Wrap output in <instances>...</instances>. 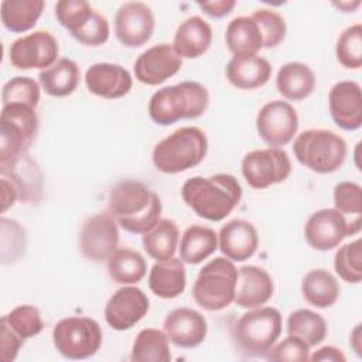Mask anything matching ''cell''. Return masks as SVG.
Instances as JSON below:
<instances>
[{"label": "cell", "instance_id": "obj_32", "mask_svg": "<svg viewBox=\"0 0 362 362\" xmlns=\"http://www.w3.org/2000/svg\"><path fill=\"white\" fill-rule=\"evenodd\" d=\"M107 273L115 283L130 286L139 283L147 273L143 255L132 247H117L107 259Z\"/></svg>", "mask_w": 362, "mask_h": 362}, {"label": "cell", "instance_id": "obj_10", "mask_svg": "<svg viewBox=\"0 0 362 362\" xmlns=\"http://www.w3.org/2000/svg\"><path fill=\"white\" fill-rule=\"evenodd\" d=\"M361 230V216L346 221L335 208H322L310 215L304 223L305 242L315 250L327 252L337 247L346 236Z\"/></svg>", "mask_w": 362, "mask_h": 362}, {"label": "cell", "instance_id": "obj_3", "mask_svg": "<svg viewBox=\"0 0 362 362\" xmlns=\"http://www.w3.org/2000/svg\"><path fill=\"white\" fill-rule=\"evenodd\" d=\"M209 105L208 89L195 81H184L164 86L148 100V115L160 126H168L182 119L202 116Z\"/></svg>", "mask_w": 362, "mask_h": 362}, {"label": "cell", "instance_id": "obj_34", "mask_svg": "<svg viewBox=\"0 0 362 362\" xmlns=\"http://www.w3.org/2000/svg\"><path fill=\"white\" fill-rule=\"evenodd\" d=\"M180 230L173 219L164 218L147 233L143 235V247L154 260H167L174 257L178 247Z\"/></svg>", "mask_w": 362, "mask_h": 362}, {"label": "cell", "instance_id": "obj_51", "mask_svg": "<svg viewBox=\"0 0 362 362\" xmlns=\"http://www.w3.org/2000/svg\"><path fill=\"white\" fill-rule=\"evenodd\" d=\"M361 328H362V325L358 324L352 329L351 337H349V345L358 356H362V332H361Z\"/></svg>", "mask_w": 362, "mask_h": 362}, {"label": "cell", "instance_id": "obj_37", "mask_svg": "<svg viewBox=\"0 0 362 362\" xmlns=\"http://www.w3.org/2000/svg\"><path fill=\"white\" fill-rule=\"evenodd\" d=\"M0 324L8 327L24 341L38 335L44 328V321L41 318L40 310L30 304L17 305L10 313L1 317Z\"/></svg>", "mask_w": 362, "mask_h": 362}, {"label": "cell", "instance_id": "obj_40", "mask_svg": "<svg viewBox=\"0 0 362 362\" xmlns=\"http://www.w3.org/2000/svg\"><path fill=\"white\" fill-rule=\"evenodd\" d=\"M1 102L3 106L25 105L37 109L40 102V85L30 76H14L3 86Z\"/></svg>", "mask_w": 362, "mask_h": 362}, {"label": "cell", "instance_id": "obj_23", "mask_svg": "<svg viewBox=\"0 0 362 362\" xmlns=\"http://www.w3.org/2000/svg\"><path fill=\"white\" fill-rule=\"evenodd\" d=\"M274 283L272 276L262 267L247 264L238 269L235 303L242 308L264 305L273 296Z\"/></svg>", "mask_w": 362, "mask_h": 362}, {"label": "cell", "instance_id": "obj_20", "mask_svg": "<svg viewBox=\"0 0 362 362\" xmlns=\"http://www.w3.org/2000/svg\"><path fill=\"white\" fill-rule=\"evenodd\" d=\"M85 85L92 95L105 99H119L130 92L133 79L130 72L122 65L98 62L86 69Z\"/></svg>", "mask_w": 362, "mask_h": 362}, {"label": "cell", "instance_id": "obj_12", "mask_svg": "<svg viewBox=\"0 0 362 362\" xmlns=\"http://www.w3.org/2000/svg\"><path fill=\"white\" fill-rule=\"evenodd\" d=\"M256 130L270 147L286 146L298 130V115L288 102L270 100L257 112Z\"/></svg>", "mask_w": 362, "mask_h": 362}, {"label": "cell", "instance_id": "obj_43", "mask_svg": "<svg viewBox=\"0 0 362 362\" xmlns=\"http://www.w3.org/2000/svg\"><path fill=\"white\" fill-rule=\"evenodd\" d=\"M0 228H4L11 236V239L1 236V262L3 264H8L24 255L27 243L25 230L18 222L10 221L4 216L0 219Z\"/></svg>", "mask_w": 362, "mask_h": 362}, {"label": "cell", "instance_id": "obj_18", "mask_svg": "<svg viewBox=\"0 0 362 362\" xmlns=\"http://www.w3.org/2000/svg\"><path fill=\"white\" fill-rule=\"evenodd\" d=\"M328 107L334 123L346 132L358 130L362 124V93L359 83L339 81L329 89Z\"/></svg>", "mask_w": 362, "mask_h": 362}, {"label": "cell", "instance_id": "obj_47", "mask_svg": "<svg viewBox=\"0 0 362 362\" xmlns=\"http://www.w3.org/2000/svg\"><path fill=\"white\" fill-rule=\"evenodd\" d=\"M0 342H1V361L13 362L17 358L18 351L24 344V339L20 338L16 332H13L4 324H0Z\"/></svg>", "mask_w": 362, "mask_h": 362}, {"label": "cell", "instance_id": "obj_35", "mask_svg": "<svg viewBox=\"0 0 362 362\" xmlns=\"http://www.w3.org/2000/svg\"><path fill=\"white\" fill-rule=\"evenodd\" d=\"M170 339L167 334L158 328L141 329L133 342L132 362H170Z\"/></svg>", "mask_w": 362, "mask_h": 362}, {"label": "cell", "instance_id": "obj_6", "mask_svg": "<svg viewBox=\"0 0 362 362\" xmlns=\"http://www.w3.org/2000/svg\"><path fill=\"white\" fill-rule=\"evenodd\" d=\"M293 153L297 161L311 171L331 174L344 164L348 148L339 134L325 129H310L296 137Z\"/></svg>", "mask_w": 362, "mask_h": 362}, {"label": "cell", "instance_id": "obj_4", "mask_svg": "<svg viewBox=\"0 0 362 362\" xmlns=\"http://www.w3.org/2000/svg\"><path fill=\"white\" fill-rule=\"evenodd\" d=\"M208 153V139L204 130L185 126L174 130L158 141L153 150V164L164 174H178L197 167Z\"/></svg>", "mask_w": 362, "mask_h": 362}, {"label": "cell", "instance_id": "obj_21", "mask_svg": "<svg viewBox=\"0 0 362 362\" xmlns=\"http://www.w3.org/2000/svg\"><path fill=\"white\" fill-rule=\"evenodd\" d=\"M0 174L18 192L21 202H38L42 197V173L35 160L27 153L0 164Z\"/></svg>", "mask_w": 362, "mask_h": 362}, {"label": "cell", "instance_id": "obj_9", "mask_svg": "<svg viewBox=\"0 0 362 362\" xmlns=\"http://www.w3.org/2000/svg\"><path fill=\"white\" fill-rule=\"evenodd\" d=\"M38 116L34 107L7 105L0 115V164L28 151L38 132Z\"/></svg>", "mask_w": 362, "mask_h": 362}, {"label": "cell", "instance_id": "obj_26", "mask_svg": "<svg viewBox=\"0 0 362 362\" xmlns=\"http://www.w3.org/2000/svg\"><path fill=\"white\" fill-rule=\"evenodd\" d=\"M187 286V273L184 262L180 257L158 260L148 273V287L160 298H175L184 293Z\"/></svg>", "mask_w": 362, "mask_h": 362}, {"label": "cell", "instance_id": "obj_5", "mask_svg": "<svg viewBox=\"0 0 362 362\" xmlns=\"http://www.w3.org/2000/svg\"><path fill=\"white\" fill-rule=\"evenodd\" d=\"M281 314L274 307H256L242 314L232 327L235 346L246 356H266L281 335Z\"/></svg>", "mask_w": 362, "mask_h": 362}, {"label": "cell", "instance_id": "obj_24", "mask_svg": "<svg viewBox=\"0 0 362 362\" xmlns=\"http://www.w3.org/2000/svg\"><path fill=\"white\" fill-rule=\"evenodd\" d=\"M226 79L238 89H256L272 76L270 62L259 55H233L225 68Z\"/></svg>", "mask_w": 362, "mask_h": 362}, {"label": "cell", "instance_id": "obj_27", "mask_svg": "<svg viewBox=\"0 0 362 362\" xmlns=\"http://www.w3.org/2000/svg\"><path fill=\"white\" fill-rule=\"evenodd\" d=\"M276 88L288 100H303L314 92L315 75L303 62H287L277 72Z\"/></svg>", "mask_w": 362, "mask_h": 362}, {"label": "cell", "instance_id": "obj_48", "mask_svg": "<svg viewBox=\"0 0 362 362\" xmlns=\"http://www.w3.org/2000/svg\"><path fill=\"white\" fill-rule=\"evenodd\" d=\"M236 6L235 0H216V1H205V3H198V7L208 14L209 17L214 18H222L228 16Z\"/></svg>", "mask_w": 362, "mask_h": 362}, {"label": "cell", "instance_id": "obj_52", "mask_svg": "<svg viewBox=\"0 0 362 362\" xmlns=\"http://www.w3.org/2000/svg\"><path fill=\"white\" fill-rule=\"evenodd\" d=\"M335 7H338L339 10H342L344 13H352L356 7L361 6V1L356 0L354 3H349V1H339V3H334Z\"/></svg>", "mask_w": 362, "mask_h": 362}, {"label": "cell", "instance_id": "obj_38", "mask_svg": "<svg viewBox=\"0 0 362 362\" xmlns=\"http://www.w3.org/2000/svg\"><path fill=\"white\" fill-rule=\"evenodd\" d=\"M335 55L344 68L358 69L362 66V25L359 23L345 28L339 34Z\"/></svg>", "mask_w": 362, "mask_h": 362}, {"label": "cell", "instance_id": "obj_11", "mask_svg": "<svg viewBox=\"0 0 362 362\" xmlns=\"http://www.w3.org/2000/svg\"><path fill=\"white\" fill-rule=\"evenodd\" d=\"M243 178L253 189H266L280 184L291 174L288 154L280 147L249 151L240 164Z\"/></svg>", "mask_w": 362, "mask_h": 362}, {"label": "cell", "instance_id": "obj_19", "mask_svg": "<svg viewBox=\"0 0 362 362\" xmlns=\"http://www.w3.org/2000/svg\"><path fill=\"white\" fill-rule=\"evenodd\" d=\"M163 328L170 342L184 349L201 345L208 334L205 317L199 311L187 307L170 311L163 322Z\"/></svg>", "mask_w": 362, "mask_h": 362}, {"label": "cell", "instance_id": "obj_28", "mask_svg": "<svg viewBox=\"0 0 362 362\" xmlns=\"http://www.w3.org/2000/svg\"><path fill=\"white\" fill-rule=\"evenodd\" d=\"M225 42L233 55H257L263 48V37L252 16L235 17L226 27Z\"/></svg>", "mask_w": 362, "mask_h": 362}, {"label": "cell", "instance_id": "obj_15", "mask_svg": "<svg viewBox=\"0 0 362 362\" xmlns=\"http://www.w3.org/2000/svg\"><path fill=\"white\" fill-rule=\"evenodd\" d=\"M154 27V14L141 1H127L116 11L115 34L124 47L137 48L144 45L151 38Z\"/></svg>", "mask_w": 362, "mask_h": 362}, {"label": "cell", "instance_id": "obj_31", "mask_svg": "<svg viewBox=\"0 0 362 362\" xmlns=\"http://www.w3.org/2000/svg\"><path fill=\"white\" fill-rule=\"evenodd\" d=\"M218 249V235L204 225L188 226L180 242V259L187 264H199Z\"/></svg>", "mask_w": 362, "mask_h": 362}, {"label": "cell", "instance_id": "obj_22", "mask_svg": "<svg viewBox=\"0 0 362 362\" xmlns=\"http://www.w3.org/2000/svg\"><path fill=\"white\" fill-rule=\"evenodd\" d=\"M219 250L232 262L250 259L259 246V235L253 223L245 219H232L218 233Z\"/></svg>", "mask_w": 362, "mask_h": 362}, {"label": "cell", "instance_id": "obj_25", "mask_svg": "<svg viewBox=\"0 0 362 362\" xmlns=\"http://www.w3.org/2000/svg\"><path fill=\"white\" fill-rule=\"evenodd\" d=\"M211 42V25L202 17L192 16L178 25L171 45L181 59H195L208 51Z\"/></svg>", "mask_w": 362, "mask_h": 362}, {"label": "cell", "instance_id": "obj_36", "mask_svg": "<svg viewBox=\"0 0 362 362\" xmlns=\"http://www.w3.org/2000/svg\"><path fill=\"white\" fill-rule=\"evenodd\" d=\"M287 334L298 337L313 348L325 339L327 322L322 315L307 308H300L288 315Z\"/></svg>", "mask_w": 362, "mask_h": 362}, {"label": "cell", "instance_id": "obj_46", "mask_svg": "<svg viewBox=\"0 0 362 362\" xmlns=\"http://www.w3.org/2000/svg\"><path fill=\"white\" fill-rule=\"evenodd\" d=\"M269 361H308L310 359V346L294 335H287L277 345L274 344L269 354L264 356Z\"/></svg>", "mask_w": 362, "mask_h": 362}, {"label": "cell", "instance_id": "obj_33", "mask_svg": "<svg viewBox=\"0 0 362 362\" xmlns=\"http://www.w3.org/2000/svg\"><path fill=\"white\" fill-rule=\"evenodd\" d=\"M44 6L42 0H4L0 4L1 23L11 33L28 31L40 20Z\"/></svg>", "mask_w": 362, "mask_h": 362}, {"label": "cell", "instance_id": "obj_50", "mask_svg": "<svg viewBox=\"0 0 362 362\" xmlns=\"http://www.w3.org/2000/svg\"><path fill=\"white\" fill-rule=\"evenodd\" d=\"M0 185H1V212L4 214L18 199V192L16 187L3 177L0 180Z\"/></svg>", "mask_w": 362, "mask_h": 362}, {"label": "cell", "instance_id": "obj_49", "mask_svg": "<svg viewBox=\"0 0 362 362\" xmlns=\"http://www.w3.org/2000/svg\"><path fill=\"white\" fill-rule=\"evenodd\" d=\"M310 361L314 362H345L346 356L342 354L341 349L331 346V345H325L321 346L320 349H317L313 355H310Z\"/></svg>", "mask_w": 362, "mask_h": 362}, {"label": "cell", "instance_id": "obj_41", "mask_svg": "<svg viewBox=\"0 0 362 362\" xmlns=\"http://www.w3.org/2000/svg\"><path fill=\"white\" fill-rule=\"evenodd\" d=\"M92 13L93 8L85 0H61L55 4V17L71 35L90 18Z\"/></svg>", "mask_w": 362, "mask_h": 362}, {"label": "cell", "instance_id": "obj_2", "mask_svg": "<svg viewBox=\"0 0 362 362\" xmlns=\"http://www.w3.org/2000/svg\"><path fill=\"white\" fill-rule=\"evenodd\" d=\"M181 197L198 216L219 222L239 205L242 187L236 177L225 173L211 177H191L182 184Z\"/></svg>", "mask_w": 362, "mask_h": 362}, {"label": "cell", "instance_id": "obj_16", "mask_svg": "<svg viewBox=\"0 0 362 362\" xmlns=\"http://www.w3.org/2000/svg\"><path fill=\"white\" fill-rule=\"evenodd\" d=\"M150 308L148 297L134 286H123L116 290L105 305V320L115 331L133 328Z\"/></svg>", "mask_w": 362, "mask_h": 362}, {"label": "cell", "instance_id": "obj_39", "mask_svg": "<svg viewBox=\"0 0 362 362\" xmlns=\"http://www.w3.org/2000/svg\"><path fill=\"white\" fill-rule=\"evenodd\" d=\"M334 269L346 283H359L362 280V247L361 239L342 245L334 256Z\"/></svg>", "mask_w": 362, "mask_h": 362}, {"label": "cell", "instance_id": "obj_30", "mask_svg": "<svg viewBox=\"0 0 362 362\" xmlns=\"http://www.w3.org/2000/svg\"><path fill=\"white\" fill-rule=\"evenodd\" d=\"M40 85L47 95L64 98L78 88L81 81V69L78 64L69 58L58 59L52 66L38 74Z\"/></svg>", "mask_w": 362, "mask_h": 362}, {"label": "cell", "instance_id": "obj_42", "mask_svg": "<svg viewBox=\"0 0 362 362\" xmlns=\"http://www.w3.org/2000/svg\"><path fill=\"white\" fill-rule=\"evenodd\" d=\"M252 18L257 23L262 37H263V48H274L277 47L286 37V20L274 10L260 8L252 14Z\"/></svg>", "mask_w": 362, "mask_h": 362}, {"label": "cell", "instance_id": "obj_45", "mask_svg": "<svg viewBox=\"0 0 362 362\" xmlns=\"http://www.w3.org/2000/svg\"><path fill=\"white\" fill-rule=\"evenodd\" d=\"M109 34L110 30L106 17L93 10L90 18L76 33H74L72 37L83 45L98 47L109 40Z\"/></svg>", "mask_w": 362, "mask_h": 362}, {"label": "cell", "instance_id": "obj_29", "mask_svg": "<svg viewBox=\"0 0 362 362\" xmlns=\"http://www.w3.org/2000/svg\"><path fill=\"white\" fill-rule=\"evenodd\" d=\"M339 283L337 277L325 269H313L305 273L301 281L304 300L317 308L334 305L339 297Z\"/></svg>", "mask_w": 362, "mask_h": 362}, {"label": "cell", "instance_id": "obj_14", "mask_svg": "<svg viewBox=\"0 0 362 362\" xmlns=\"http://www.w3.org/2000/svg\"><path fill=\"white\" fill-rule=\"evenodd\" d=\"M119 238L117 222L110 214H93L82 225L79 250L88 260L103 262L119 247Z\"/></svg>", "mask_w": 362, "mask_h": 362}, {"label": "cell", "instance_id": "obj_17", "mask_svg": "<svg viewBox=\"0 0 362 362\" xmlns=\"http://www.w3.org/2000/svg\"><path fill=\"white\" fill-rule=\"evenodd\" d=\"M182 65L171 44L163 42L147 48L134 62L136 79L144 85L156 86L174 76Z\"/></svg>", "mask_w": 362, "mask_h": 362}, {"label": "cell", "instance_id": "obj_13", "mask_svg": "<svg viewBox=\"0 0 362 362\" xmlns=\"http://www.w3.org/2000/svg\"><path fill=\"white\" fill-rule=\"evenodd\" d=\"M58 42L44 30L34 31L11 42L8 49L10 64L17 69H47L57 62Z\"/></svg>", "mask_w": 362, "mask_h": 362}, {"label": "cell", "instance_id": "obj_44", "mask_svg": "<svg viewBox=\"0 0 362 362\" xmlns=\"http://www.w3.org/2000/svg\"><path fill=\"white\" fill-rule=\"evenodd\" d=\"M334 208L344 215L361 216L362 188L352 181H342L334 187Z\"/></svg>", "mask_w": 362, "mask_h": 362}, {"label": "cell", "instance_id": "obj_8", "mask_svg": "<svg viewBox=\"0 0 362 362\" xmlns=\"http://www.w3.org/2000/svg\"><path fill=\"white\" fill-rule=\"evenodd\" d=\"M102 341L100 325L89 317H65L52 329L54 346L66 359L79 361L93 356L100 349Z\"/></svg>", "mask_w": 362, "mask_h": 362}, {"label": "cell", "instance_id": "obj_7", "mask_svg": "<svg viewBox=\"0 0 362 362\" xmlns=\"http://www.w3.org/2000/svg\"><path fill=\"white\" fill-rule=\"evenodd\" d=\"M238 269L228 257L209 260L198 273L192 297L206 311H219L229 307L235 300Z\"/></svg>", "mask_w": 362, "mask_h": 362}, {"label": "cell", "instance_id": "obj_1", "mask_svg": "<svg viewBox=\"0 0 362 362\" xmlns=\"http://www.w3.org/2000/svg\"><path fill=\"white\" fill-rule=\"evenodd\" d=\"M107 209L124 230L144 235L160 222L163 205L160 197L141 181L123 180L112 188Z\"/></svg>", "mask_w": 362, "mask_h": 362}]
</instances>
